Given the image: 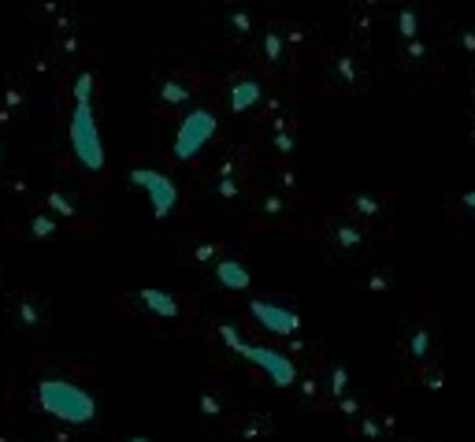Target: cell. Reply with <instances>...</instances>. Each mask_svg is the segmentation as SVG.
<instances>
[{"instance_id":"obj_9","label":"cell","mask_w":475,"mask_h":442,"mask_svg":"<svg viewBox=\"0 0 475 442\" xmlns=\"http://www.w3.org/2000/svg\"><path fill=\"white\" fill-rule=\"evenodd\" d=\"M260 101H267V86H264V79L257 75V71H238V75H231V82H227V108L234 115L253 112Z\"/></svg>"},{"instance_id":"obj_25","label":"cell","mask_w":475,"mask_h":442,"mask_svg":"<svg viewBox=\"0 0 475 442\" xmlns=\"http://www.w3.org/2000/svg\"><path fill=\"white\" fill-rule=\"evenodd\" d=\"M349 208H353L357 216H364V219H375L383 212V201L371 198V193H357V198H349Z\"/></svg>"},{"instance_id":"obj_28","label":"cell","mask_w":475,"mask_h":442,"mask_svg":"<svg viewBox=\"0 0 475 442\" xmlns=\"http://www.w3.org/2000/svg\"><path fill=\"white\" fill-rule=\"evenodd\" d=\"M397 34H402V41H416V12L412 8L397 12Z\"/></svg>"},{"instance_id":"obj_32","label":"cell","mask_w":475,"mask_h":442,"mask_svg":"<svg viewBox=\"0 0 475 442\" xmlns=\"http://www.w3.org/2000/svg\"><path fill=\"white\" fill-rule=\"evenodd\" d=\"M123 442H153V438H145V435H131V438H123Z\"/></svg>"},{"instance_id":"obj_17","label":"cell","mask_w":475,"mask_h":442,"mask_svg":"<svg viewBox=\"0 0 475 442\" xmlns=\"http://www.w3.org/2000/svg\"><path fill=\"white\" fill-rule=\"evenodd\" d=\"M45 212L53 219H79L82 216V201L67 190H48L45 193Z\"/></svg>"},{"instance_id":"obj_31","label":"cell","mask_w":475,"mask_h":442,"mask_svg":"<svg viewBox=\"0 0 475 442\" xmlns=\"http://www.w3.org/2000/svg\"><path fill=\"white\" fill-rule=\"evenodd\" d=\"M461 205H464V208H475V190H471V193H464Z\"/></svg>"},{"instance_id":"obj_10","label":"cell","mask_w":475,"mask_h":442,"mask_svg":"<svg viewBox=\"0 0 475 442\" xmlns=\"http://www.w3.org/2000/svg\"><path fill=\"white\" fill-rule=\"evenodd\" d=\"M138 312L153 316V320H179V316L186 312V302L179 298V293H167V290H138L127 298Z\"/></svg>"},{"instance_id":"obj_24","label":"cell","mask_w":475,"mask_h":442,"mask_svg":"<svg viewBox=\"0 0 475 442\" xmlns=\"http://www.w3.org/2000/svg\"><path fill=\"white\" fill-rule=\"evenodd\" d=\"M0 190L8 198H30V175L27 171H8V175H0Z\"/></svg>"},{"instance_id":"obj_33","label":"cell","mask_w":475,"mask_h":442,"mask_svg":"<svg viewBox=\"0 0 475 442\" xmlns=\"http://www.w3.org/2000/svg\"><path fill=\"white\" fill-rule=\"evenodd\" d=\"M0 286H4V272H0Z\"/></svg>"},{"instance_id":"obj_4","label":"cell","mask_w":475,"mask_h":442,"mask_svg":"<svg viewBox=\"0 0 475 442\" xmlns=\"http://www.w3.org/2000/svg\"><path fill=\"white\" fill-rule=\"evenodd\" d=\"M4 320L22 338H41L53 327V298L41 290H15L4 298Z\"/></svg>"},{"instance_id":"obj_35","label":"cell","mask_w":475,"mask_h":442,"mask_svg":"<svg viewBox=\"0 0 475 442\" xmlns=\"http://www.w3.org/2000/svg\"><path fill=\"white\" fill-rule=\"evenodd\" d=\"M197 4H205V0H197Z\"/></svg>"},{"instance_id":"obj_6","label":"cell","mask_w":475,"mask_h":442,"mask_svg":"<svg viewBox=\"0 0 475 442\" xmlns=\"http://www.w3.org/2000/svg\"><path fill=\"white\" fill-rule=\"evenodd\" d=\"M131 183L148 198V208H153L157 219H167L179 205V186L160 167H131Z\"/></svg>"},{"instance_id":"obj_11","label":"cell","mask_w":475,"mask_h":442,"mask_svg":"<svg viewBox=\"0 0 475 442\" xmlns=\"http://www.w3.org/2000/svg\"><path fill=\"white\" fill-rule=\"evenodd\" d=\"M231 405H234L231 387H223L216 376H208L205 390H201V416L208 424H227L231 421Z\"/></svg>"},{"instance_id":"obj_8","label":"cell","mask_w":475,"mask_h":442,"mask_svg":"<svg viewBox=\"0 0 475 442\" xmlns=\"http://www.w3.org/2000/svg\"><path fill=\"white\" fill-rule=\"evenodd\" d=\"M197 89H201V79L197 75H186V71H160L153 82V101L160 112H179L197 101Z\"/></svg>"},{"instance_id":"obj_5","label":"cell","mask_w":475,"mask_h":442,"mask_svg":"<svg viewBox=\"0 0 475 442\" xmlns=\"http://www.w3.org/2000/svg\"><path fill=\"white\" fill-rule=\"evenodd\" d=\"M216 131H219V115L212 108H193V112H186L182 123H179V131H174V145H171L174 160L193 164L197 157L208 149V141L216 138Z\"/></svg>"},{"instance_id":"obj_1","label":"cell","mask_w":475,"mask_h":442,"mask_svg":"<svg viewBox=\"0 0 475 442\" xmlns=\"http://www.w3.org/2000/svg\"><path fill=\"white\" fill-rule=\"evenodd\" d=\"M30 412H38L41 421L56 424L60 431H86L101 416V398L97 390L79 379L74 372H45L30 383Z\"/></svg>"},{"instance_id":"obj_29","label":"cell","mask_w":475,"mask_h":442,"mask_svg":"<svg viewBox=\"0 0 475 442\" xmlns=\"http://www.w3.org/2000/svg\"><path fill=\"white\" fill-rule=\"evenodd\" d=\"M335 75L345 82V86H357V64L349 56H335Z\"/></svg>"},{"instance_id":"obj_20","label":"cell","mask_w":475,"mask_h":442,"mask_svg":"<svg viewBox=\"0 0 475 442\" xmlns=\"http://www.w3.org/2000/svg\"><path fill=\"white\" fill-rule=\"evenodd\" d=\"M331 242H335L338 253H357L364 245V234H360V227L353 224V219H338V224L331 227Z\"/></svg>"},{"instance_id":"obj_30","label":"cell","mask_w":475,"mask_h":442,"mask_svg":"<svg viewBox=\"0 0 475 442\" xmlns=\"http://www.w3.org/2000/svg\"><path fill=\"white\" fill-rule=\"evenodd\" d=\"M345 387H349V376H345V368H335V372H331V390H327V395L331 398H345Z\"/></svg>"},{"instance_id":"obj_21","label":"cell","mask_w":475,"mask_h":442,"mask_svg":"<svg viewBox=\"0 0 475 442\" xmlns=\"http://www.w3.org/2000/svg\"><path fill=\"white\" fill-rule=\"evenodd\" d=\"M260 56H264L267 67H275V71H279L283 60H286V38L275 30V27H267V30L260 34Z\"/></svg>"},{"instance_id":"obj_13","label":"cell","mask_w":475,"mask_h":442,"mask_svg":"<svg viewBox=\"0 0 475 442\" xmlns=\"http://www.w3.org/2000/svg\"><path fill=\"white\" fill-rule=\"evenodd\" d=\"M227 253V245L223 242H212V238H193V242H182V260L193 264L197 272H208V268Z\"/></svg>"},{"instance_id":"obj_19","label":"cell","mask_w":475,"mask_h":442,"mask_svg":"<svg viewBox=\"0 0 475 442\" xmlns=\"http://www.w3.org/2000/svg\"><path fill=\"white\" fill-rule=\"evenodd\" d=\"M0 108H8L19 119H27V112H30V89L22 86L19 79H12L4 89H0Z\"/></svg>"},{"instance_id":"obj_12","label":"cell","mask_w":475,"mask_h":442,"mask_svg":"<svg viewBox=\"0 0 475 442\" xmlns=\"http://www.w3.org/2000/svg\"><path fill=\"white\" fill-rule=\"evenodd\" d=\"M212 283L216 286H223V290H231V293H242V290H249V283H253V276H249V268H245V260H238L234 253H223L212 268Z\"/></svg>"},{"instance_id":"obj_23","label":"cell","mask_w":475,"mask_h":442,"mask_svg":"<svg viewBox=\"0 0 475 442\" xmlns=\"http://www.w3.org/2000/svg\"><path fill=\"white\" fill-rule=\"evenodd\" d=\"M60 231V219H53V216H48L45 208L41 212H30L27 216V227H22V234H27V238H34V242H41V238H53Z\"/></svg>"},{"instance_id":"obj_18","label":"cell","mask_w":475,"mask_h":442,"mask_svg":"<svg viewBox=\"0 0 475 442\" xmlns=\"http://www.w3.org/2000/svg\"><path fill=\"white\" fill-rule=\"evenodd\" d=\"M271 149L279 153L283 160L297 149V127L290 123V115H279V119H271Z\"/></svg>"},{"instance_id":"obj_15","label":"cell","mask_w":475,"mask_h":442,"mask_svg":"<svg viewBox=\"0 0 475 442\" xmlns=\"http://www.w3.org/2000/svg\"><path fill=\"white\" fill-rule=\"evenodd\" d=\"M231 428V435H238V438H264V435H275V421L271 416H264V412H238V416H231L227 421Z\"/></svg>"},{"instance_id":"obj_22","label":"cell","mask_w":475,"mask_h":442,"mask_svg":"<svg viewBox=\"0 0 475 442\" xmlns=\"http://www.w3.org/2000/svg\"><path fill=\"white\" fill-rule=\"evenodd\" d=\"M227 38L231 41H249V38H253V15H249V8H242V4L227 8Z\"/></svg>"},{"instance_id":"obj_16","label":"cell","mask_w":475,"mask_h":442,"mask_svg":"<svg viewBox=\"0 0 475 442\" xmlns=\"http://www.w3.org/2000/svg\"><path fill=\"white\" fill-rule=\"evenodd\" d=\"M208 193L223 205H238L249 193V175H212L208 179Z\"/></svg>"},{"instance_id":"obj_14","label":"cell","mask_w":475,"mask_h":442,"mask_svg":"<svg viewBox=\"0 0 475 442\" xmlns=\"http://www.w3.org/2000/svg\"><path fill=\"white\" fill-rule=\"evenodd\" d=\"M249 212L260 219H283V216H290V198L279 190H257L253 198H249Z\"/></svg>"},{"instance_id":"obj_3","label":"cell","mask_w":475,"mask_h":442,"mask_svg":"<svg viewBox=\"0 0 475 442\" xmlns=\"http://www.w3.org/2000/svg\"><path fill=\"white\" fill-rule=\"evenodd\" d=\"M219 331V338L227 342V346L238 353V357H245L253 368H260V372L275 383V387H283V390H290V387H297V364H293V357H286L283 350H271V346H257V342H245L242 335H238V327H231V324H219L216 327Z\"/></svg>"},{"instance_id":"obj_26","label":"cell","mask_w":475,"mask_h":442,"mask_svg":"<svg viewBox=\"0 0 475 442\" xmlns=\"http://www.w3.org/2000/svg\"><path fill=\"white\" fill-rule=\"evenodd\" d=\"M428 353H431V331H412L409 335V357L420 364V361H428Z\"/></svg>"},{"instance_id":"obj_27","label":"cell","mask_w":475,"mask_h":442,"mask_svg":"<svg viewBox=\"0 0 475 442\" xmlns=\"http://www.w3.org/2000/svg\"><path fill=\"white\" fill-rule=\"evenodd\" d=\"M297 395H301V402H305V405H312V402L323 395V387H319V379H316V376H297Z\"/></svg>"},{"instance_id":"obj_7","label":"cell","mask_w":475,"mask_h":442,"mask_svg":"<svg viewBox=\"0 0 475 442\" xmlns=\"http://www.w3.org/2000/svg\"><path fill=\"white\" fill-rule=\"evenodd\" d=\"M249 316L267 331V335H275V338H293L297 331H301V312H297L290 302H283V298H253L249 302Z\"/></svg>"},{"instance_id":"obj_34","label":"cell","mask_w":475,"mask_h":442,"mask_svg":"<svg viewBox=\"0 0 475 442\" xmlns=\"http://www.w3.org/2000/svg\"><path fill=\"white\" fill-rule=\"evenodd\" d=\"M0 157H4V145H0Z\"/></svg>"},{"instance_id":"obj_2","label":"cell","mask_w":475,"mask_h":442,"mask_svg":"<svg viewBox=\"0 0 475 442\" xmlns=\"http://www.w3.org/2000/svg\"><path fill=\"white\" fill-rule=\"evenodd\" d=\"M93 89H97L93 71H82V75L74 79V89H71L74 105H71V119H67V141H71L74 160L82 164V171L101 175L105 171V141H101V127H97Z\"/></svg>"}]
</instances>
